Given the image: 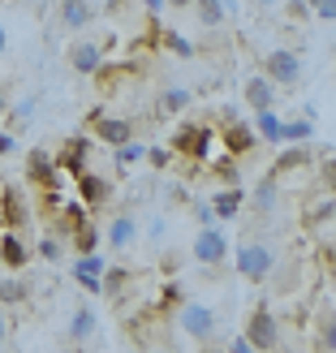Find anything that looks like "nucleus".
I'll list each match as a JSON object with an SVG mask.
<instances>
[{
    "instance_id": "nucleus-1",
    "label": "nucleus",
    "mask_w": 336,
    "mask_h": 353,
    "mask_svg": "<svg viewBox=\"0 0 336 353\" xmlns=\"http://www.w3.org/2000/svg\"><path fill=\"white\" fill-rule=\"evenodd\" d=\"M233 263H237V272L246 280H255V285L259 280H272V272H276V254H272V245H263V241H241Z\"/></svg>"
},
{
    "instance_id": "nucleus-2",
    "label": "nucleus",
    "mask_w": 336,
    "mask_h": 353,
    "mask_svg": "<svg viewBox=\"0 0 336 353\" xmlns=\"http://www.w3.org/2000/svg\"><path fill=\"white\" fill-rule=\"evenodd\" d=\"M211 143H216L211 125H181L172 134V151L186 155V160H211Z\"/></svg>"
},
{
    "instance_id": "nucleus-3",
    "label": "nucleus",
    "mask_w": 336,
    "mask_h": 353,
    "mask_svg": "<svg viewBox=\"0 0 336 353\" xmlns=\"http://www.w3.org/2000/svg\"><path fill=\"white\" fill-rule=\"evenodd\" d=\"M194 259L203 263V268H216V263H224L228 259V233L224 228H216V224H203L199 228V237H194Z\"/></svg>"
},
{
    "instance_id": "nucleus-4",
    "label": "nucleus",
    "mask_w": 336,
    "mask_h": 353,
    "mask_svg": "<svg viewBox=\"0 0 336 353\" xmlns=\"http://www.w3.org/2000/svg\"><path fill=\"white\" fill-rule=\"evenodd\" d=\"M181 332L190 341H211L216 336V310H207L203 302H186L181 306Z\"/></svg>"
},
{
    "instance_id": "nucleus-5",
    "label": "nucleus",
    "mask_w": 336,
    "mask_h": 353,
    "mask_svg": "<svg viewBox=\"0 0 336 353\" xmlns=\"http://www.w3.org/2000/svg\"><path fill=\"white\" fill-rule=\"evenodd\" d=\"M246 341H250V349H276L280 345V327H276V314L268 306H259L250 314V323H246Z\"/></svg>"
},
{
    "instance_id": "nucleus-6",
    "label": "nucleus",
    "mask_w": 336,
    "mask_h": 353,
    "mask_svg": "<svg viewBox=\"0 0 336 353\" xmlns=\"http://www.w3.org/2000/svg\"><path fill=\"white\" fill-rule=\"evenodd\" d=\"M26 220H30L26 194L17 185H0V228H26Z\"/></svg>"
},
{
    "instance_id": "nucleus-7",
    "label": "nucleus",
    "mask_w": 336,
    "mask_h": 353,
    "mask_svg": "<svg viewBox=\"0 0 336 353\" xmlns=\"http://www.w3.org/2000/svg\"><path fill=\"white\" fill-rule=\"evenodd\" d=\"M263 74H268L272 86H293L297 78H302V61H297L293 52L280 48V52H272V57L263 61Z\"/></svg>"
},
{
    "instance_id": "nucleus-8",
    "label": "nucleus",
    "mask_w": 336,
    "mask_h": 353,
    "mask_svg": "<svg viewBox=\"0 0 336 353\" xmlns=\"http://www.w3.org/2000/svg\"><path fill=\"white\" fill-rule=\"evenodd\" d=\"M91 130L99 143H108V147H121V143H130L134 138V121L126 117H103V112H91Z\"/></svg>"
},
{
    "instance_id": "nucleus-9",
    "label": "nucleus",
    "mask_w": 336,
    "mask_h": 353,
    "mask_svg": "<svg viewBox=\"0 0 336 353\" xmlns=\"http://www.w3.org/2000/svg\"><path fill=\"white\" fill-rule=\"evenodd\" d=\"M108 194H112L108 176H99V172H91V168L78 172V203H82V207H103V203H108Z\"/></svg>"
},
{
    "instance_id": "nucleus-10",
    "label": "nucleus",
    "mask_w": 336,
    "mask_h": 353,
    "mask_svg": "<svg viewBox=\"0 0 336 353\" xmlns=\"http://www.w3.org/2000/svg\"><path fill=\"white\" fill-rule=\"evenodd\" d=\"M57 13H61V26H65V30H86V26L95 22L99 9L91 5V0H61Z\"/></svg>"
},
{
    "instance_id": "nucleus-11",
    "label": "nucleus",
    "mask_w": 336,
    "mask_h": 353,
    "mask_svg": "<svg viewBox=\"0 0 336 353\" xmlns=\"http://www.w3.org/2000/svg\"><path fill=\"white\" fill-rule=\"evenodd\" d=\"M69 65H74L78 74H95V69L103 65V48H99V43H91V39L69 43Z\"/></svg>"
},
{
    "instance_id": "nucleus-12",
    "label": "nucleus",
    "mask_w": 336,
    "mask_h": 353,
    "mask_svg": "<svg viewBox=\"0 0 336 353\" xmlns=\"http://www.w3.org/2000/svg\"><path fill=\"white\" fill-rule=\"evenodd\" d=\"M241 95H246V103H250L255 112H259V108H276V86L268 82V74H255V78H246Z\"/></svg>"
},
{
    "instance_id": "nucleus-13",
    "label": "nucleus",
    "mask_w": 336,
    "mask_h": 353,
    "mask_svg": "<svg viewBox=\"0 0 336 353\" xmlns=\"http://www.w3.org/2000/svg\"><path fill=\"white\" fill-rule=\"evenodd\" d=\"M26 172H30V181L39 190H57V160H52L48 151H30Z\"/></svg>"
},
{
    "instance_id": "nucleus-14",
    "label": "nucleus",
    "mask_w": 336,
    "mask_h": 353,
    "mask_svg": "<svg viewBox=\"0 0 336 353\" xmlns=\"http://www.w3.org/2000/svg\"><path fill=\"white\" fill-rule=\"evenodd\" d=\"M86 151H91V147H86V138H69V143L52 155V160H57V168H65V172L78 176V172L86 168Z\"/></svg>"
},
{
    "instance_id": "nucleus-15",
    "label": "nucleus",
    "mask_w": 336,
    "mask_h": 353,
    "mask_svg": "<svg viewBox=\"0 0 336 353\" xmlns=\"http://www.w3.org/2000/svg\"><path fill=\"white\" fill-rule=\"evenodd\" d=\"M0 259H5V268H26L30 250H26V241H22L17 228H5V233H0Z\"/></svg>"
},
{
    "instance_id": "nucleus-16",
    "label": "nucleus",
    "mask_w": 336,
    "mask_h": 353,
    "mask_svg": "<svg viewBox=\"0 0 336 353\" xmlns=\"http://www.w3.org/2000/svg\"><path fill=\"white\" fill-rule=\"evenodd\" d=\"M255 130L250 125H241V121H228V130H224V151L228 155H246V151H255Z\"/></svg>"
},
{
    "instance_id": "nucleus-17",
    "label": "nucleus",
    "mask_w": 336,
    "mask_h": 353,
    "mask_svg": "<svg viewBox=\"0 0 336 353\" xmlns=\"http://www.w3.org/2000/svg\"><path fill=\"white\" fill-rule=\"evenodd\" d=\"M95 310L91 306H78L74 310V319H69V341H74V345H86V341H91L95 336Z\"/></svg>"
},
{
    "instance_id": "nucleus-18",
    "label": "nucleus",
    "mask_w": 336,
    "mask_h": 353,
    "mask_svg": "<svg viewBox=\"0 0 336 353\" xmlns=\"http://www.w3.org/2000/svg\"><path fill=\"white\" fill-rule=\"evenodd\" d=\"M280 125H285V121L276 117V108L255 112V138H263V143H280Z\"/></svg>"
},
{
    "instance_id": "nucleus-19",
    "label": "nucleus",
    "mask_w": 336,
    "mask_h": 353,
    "mask_svg": "<svg viewBox=\"0 0 336 353\" xmlns=\"http://www.w3.org/2000/svg\"><path fill=\"white\" fill-rule=\"evenodd\" d=\"M134 237H138V220H134V216H117V220L108 224V241L117 245V250L134 245Z\"/></svg>"
},
{
    "instance_id": "nucleus-20",
    "label": "nucleus",
    "mask_w": 336,
    "mask_h": 353,
    "mask_svg": "<svg viewBox=\"0 0 336 353\" xmlns=\"http://www.w3.org/2000/svg\"><path fill=\"white\" fill-rule=\"evenodd\" d=\"M237 211H241V190H237V185L220 190V194H216V203H211V216H220V220H233Z\"/></svg>"
},
{
    "instance_id": "nucleus-21",
    "label": "nucleus",
    "mask_w": 336,
    "mask_h": 353,
    "mask_svg": "<svg viewBox=\"0 0 336 353\" xmlns=\"http://www.w3.org/2000/svg\"><path fill=\"white\" fill-rule=\"evenodd\" d=\"M69 241H74L78 254H91V250H99V228H95L91 220H82L74 233H69Z\"/></svg>"
},
{
    "instance_id": "nucleus-22",
    "label": "nucleus",
    "mask_w": 336,
    "mask_h": 353,
    "mask_svg": "<svg viewBox=\"0 0 336 353\" xmlns=\"http://www.w3.org/2000/svg\"><path fill=\"white\" fill-rule=\"evenodd\" d=\"M280 203V176H263L259 190H255V207L259 211H272Z\"/></svg>"
},
{
    "instance_id": "nucleus-23",
    "label": "nucleus",
    "mask_w": 336,
    "mask_h": 353,
    "mask_svg": "<svg viewBox=\"0 0 336 353\" xmlns=\"http://www.w3.org/2000/svg\"><path fill=\"white\" fill-rule=\"evenodd\" d=\"M310 134H315V121L297 117V121H285V125H280V143H306Z\"/></svg>"
},
{
    "instance_id": "nucleus-24",
    "label": "nucleus",
    "mask_w": 336,
    "mask_h": 353,
    "mask_svg": "<svg viewBox=\"0 0 336 353\" xmlns=\"http://www.w3.org/2000/svg\"><path fill=\"white\" fill-rule=\"evenodd\" d=\"M190 99H194V95L186 91V86H168L155 108H160V112H186V108H190Z\"/></svg>"
},
{
    "instance_id": "nucleus-25",
    "label": "nucleus",
    "mask_w": 336,
    "mask_h": 353,
    "mask_svg": "<svg viewBox=\"0 0 336 353\" xmlns=\"http://www.w3.org/2000/svg\"><path fill=\"white\" fill-rule=\"evenodd\" d=\"M302 164H310V155H306L302 147H289V151L276 160V172H272V176H289V172H297Z\"/></svg>"
},
{
    "instance_id": "nucleus-26",
    "label": "nucleus",
    "mask_w": 336,
    "mask_h": 353,
    "mask_svg": "<svg viewBox=\"0 0 336 353\" xmlns=\"http://www.w3.org/2000/svg\"><path fill=\"white\" fill-rule=\"evenodd\" d=\"M194 13H199L203 26H220L224 22V0H194Z\"/></svg>"
},
{
    "instance_id": "nucleus-27",
    "label": "nucleus",
    "mask_w": 336,
    "mask_h": 353,
    "mask_svg": "<svg viewBox=\"0 0 336 353\" xmlns=\"http://www.w3.org/2000/svg\"><path fill=\"white\" fill-rule=\"evenodd\" d=\"M319 349H336V319H332V297L319 310Z\"/></svg>"
},
{
    "instance_id": "nucleus-28",
    "label": "nucleus",
    "mask_w": 336,
    "mask_h": 353,
    "mask_svg": "<svg viewBox=\"0 0 336 353\" xmlns=\"http://www.w3.org/2000/svg\"><path fill=\"white\" fill-rule=\"evenodd\" d=\"M0 302H5V306H17V302H26V285H22L17 276L0 280Z\"/></svg>"
},
{
    "instance_id": "nucleus-29",
    "label": "nucleus",
    "mask_w": 336,
    "mask_h": 353,
    "mask_svg": "<svg viewBox=\"0 0 336 353\" xmlns=\"http://www.w3.org/2000/svg\"><path fill=\"white\" fill-rule=\"evenodd\" d=\"M332 211H336V203H332V194H328V199H319V203L310 207L306 224H310V228H319V224H332Z\"/></svg>"
},
{
    "instance_id": "nucleus-30",
    "label": "nucleus",
    "mask_w": 336,
    "mask_h": 353,
    "mask_svg": "<svg viewBox=\"0 0 336 353\" xmlns=\"http://www.w3.org/2000/svg\"><path fill=\"white\" fill-rule=\"evenodd\" d=\"M216 176H220V181L224 185H237V155H220V160H216Z\"/></svg>"
},
{
    "instance_id": "nucleus-31",
    "label": "nucleus",
    "mask_w": 336,
    "mask_h": 353,
    "mask_svg": "<svg viewBox=\"0 0 336 353\" xmlns=\"http://www.w3.org/2000/svg\"><path fill=\"white\" fill-rule=\"evenodd\" d=\"M65 254V245H61V237H39V259H48V263H57Z\"/></svg>"
},
{
    "instance_id": "nucleus-32",
    "label": "nucleus",
    "mask_w": 336,
    "mask_h": 353,
    "mask_svg": "<svg viewBox=\"0 0 336 353\" xmlns=\"http://www.w3.org/2000/svg\"><path fill=\"white\" fill-rule=\"evenodd\" d=\"M134 160H143V147H138L134 138H130V143H121V147H117V164H134Z\"/></svg>"
},
{
    "instance_id": "nucleus-33",
    "label": "nucleus",
    "mask_w": 336,
    "mask_h": 353,
    "mask_svg": "<svg viewBox=\"0 0 336 353\" xmlns=\"http://www.w3.org/2000/svg\"><path fill=\"white\" fill-rule=\"evenodd\" d=\"M99 280H103V293H117L121 285H126V272H121V268H103Z\"/></svg>"
},
{
    "instance_id": "nucleus-34",
    "label": "nucleus",
    "mask_w": 336,
    "mask_h": 353,
    "mask_svg": "<svg viewBox=\"0 0 336 353\" xmlns=\"http://www.w3.org/2000/svg\"><path fill=\"white\" fill-rule=\"evenodd\" d=\"M177 302H186V297H181V285H164V293H160V302H155V306H160V310H172Z\"/></svg>"
},
{
    "instance_id": "nucleus-35",
    "label": "nucleus",
    "mask_w": 336,
    "mask_h": 353,
    "mask_svg": "<svg viewBox=\"0 0 336 353\" xmlns=\"http://www.w3.org/2000/svg\"><path fill=\"white\" fill-rule=\"evenodd\" d=\"M143 155H147L155 168H168V155H172V151H168V147H151V151H143Z\"/></svg>"
},
{
    "instance_id": "nucleus-36",
    "label": "nucleus",
    "mask_w": 336,
    "mask_h": 353,
    "mask_svg": "<svg viewBox=\"0 0 336 353\" xmlns=\"http://www.w3.org/2000/svg\"><path fill=\"white\" fill-rule=\"evenodd\" d=\"M74 280H78L86 293H103V280H99V276H74Z\"/></svg>"
},
{
    "instance_id": "nucleus-37",
    "label": "nucleus",
    "mask_w": 336,
    "mask_h": 353,
    "mask_svg": "<svg viewBox=\"0 0 336 353\" xmlns=\"http://www.w3.org/2000/svg\"><path fill=\"white\" fill-rule=\"evenodd\" d=\"M168 48L177 52V57H190V39H181V34H168Z\"/></svg>"
},
{
    "instance_id": "nucleus-38",
    "label": "nucleus",
    "mask_w": 336,
    "mask_h": 353,
    "mask_svg": "<svg viewBox=\"0 0 336 353\" xmlns=\"http://www.w3.org/2000/svg\"><path fill=\"white\" fill-rule=\"evenodd\" d=\"M289 17H310V5H306V0H289Z\"/></svg>"
},
{
    "instance_id": "nucleus-39",
    "label": "nucleus",
    "mask_w": 336,
    "mask_h": 353,
    "mask_svg": "<svg viewBox=\"0 0 336 353\" xmlns=\"http://www.w3.org/2000/svg\"><path fill=\"white\" fill-rule=\"evenodd\" d=\"M319 176H324V185H328V194H332V185H336V168H332V155H328V164L319 168Z\"/></svg>"
},
{
    "instance_id": "nucleus-40",
    "label": "nucleus",
    "mask_w": 336,
    "mask_h": 353,
    "mask_svg": "<svg viewBox=\"0 0 336 353\" xmlns=\"http://www.w3.org/2000/svg\"><path fill=\"white\" fill-rule=\"evenodd\" d=\"M143 9H147L151 17H160V13L168 9V0H143Z\"/></svg>"
},
{
    "instance_id": "nucleus-41",
    "label": "nucleus",
    "mask_w": 336,
    "mask_h": 353,
    "mask_svg": "<svg viewBox=\"0 0 336 353\" xmlns=\"http://www.w3.org/2000/svg\"><path fill=\"white\" fill-rule=\"evenodd\" d=\"M34 112V99H22V103H17V112H13V121H26Z\"/></svg>"
},
{
    "instance_id": "nucleus-42",
    "label": "nucleus",
    "mask_w": 336,
    "mask_h": 353,
    "mask_svg": "<svg viewBox=\"0 0 336 353\" xmlns=\"http://www.w3.org/2000/svg\"><path fill=\"white\" fill-rule=\"evenodd\" d=\"M147 237L160 241V237H164V220H151V224H147Z\"/></svg>"
},
{
    "instance_id": "nucleus-43",
    "label": "nucleus",
    "mask_w": 336,
    "mask_h": 353,
    "mask_svg": "<svg viewBox=\"0 0 336 353\" xmlns=\"http://www.w3.org/2000/svg\"><path fill=\"white\" fill-rule=\"evenodd\" d=\"M228 349H233V353H255V349H250V341H246V336H237V341L228 345Z\"/></svg>"
},
{
    "instance_id": "nucleus-44",
    "label": "nucleus",
    "mask_w": 336,
    "mask_h": 353,
    "mask_svg": "<svg viewBox=\"0 0 336 353\" xmlns=\"http://www.w3.org/2000/svg\"><path fill=\"white\" fill-rule=\"evenodd\" d=\"M9 151H13V138H9V134H0V155H9Z\"/></svg>"
},
{
    "instance_id": "nucleus-45",
    "label": "nucleus",
    "mask_w": 336,
    "mask_h": 353,
    "mask_svg": "<svg viewBox=\"0 0 336 353\" xmlns=\"http://www.w3.org/2000/svg\"><path fill=\"white\" fill-rule=\"evenodd\" d=\"M5 336H9V323H5V314H0V345H5Z\"/></svg>"
},
{
    "instance_id": "nucleus-46",
    "label": "nucleus",
    "mask_w": 336,
    "mask_h": 353,
    "mask_svg": "<svg viewBox=\"0 0 336 353\" xmlns=\"http://www.w3.org/2000/svg\"><path fill=\"white\" fill-rule=\"evenodd\" d=\"M255 5H259V9H272V5H280V0H255Z\"/></svg>"
},
{
    "instance_id": "nucleus-47",
    "label": "nucleus",
    "mask_w": 336,
    "mask_h": 353,
    "mask_svg": "<svg viewBox=\"0 0 336 353\" xmlns=\"http://www.w3.org/2000/svg\"><path fill=\"white\" fill-rule=\"evenodd\" d=\"M168 5H177V9H186V5H194V0H168Z\"/></svg>"
},
{
    "instance_id": "nucleus-48",
    "label": "nucleus",
    "mask_w": 336,
    "mask_h": 353,
    "mask_svg": "<svg viewBox=\"0 0 336 353\" xmlns=\"http://www.w3.org/2000/svg\"><path fill=\"white\" fill-rule=\"evenodd\" d=\"M0 57H5V26H0Z\"/></svg>"
},
{
    "instance_id": "nucleus-49",
    "label": "nucleus",
    "mask_w": 336,
    "mask_h": 353,
    "mask_svg": "<svg viewBox=\"0 0 336 353\" xmlns=\"http://www.w3.org/2000/svg\"><path fill=\"white\" fill-rule=\"evenodd\" d=\"M0 117H5V95H0Z\"/></svg>"
}]
</instances>
